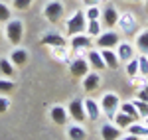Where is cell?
Segmentation results:
<instances>
[{"label":"cell","instance_id":"cell-1","mask_svg":"<svg viewBox=\"0 0 148 140\" xmlns=\"http://www.w3.org/2000/svg\"><path fill=\"white\" fill-rule=\"evenodd\" d=\"M85 30H87V16H85V12H73L71 14V18H67V24H65V32L67 36H77V34H85Z\"/></svg>","mask_w":148,"mask_h":140},{"label":"cell","instance_id":"cell-2","mask_svg":"<svg viewBox=\"0 0 148 140\" xmlns=\"http://www.w3.org/2000/svg\"><path fill=\"white\" fill-rule=\"evenodd\" d=\"M99 105H101V113L113 122L114 115H116V111L121 107V97L116 93H105L101 97V101H99Z\"/></svg>","mask_w":148,"mask_h":140},{"label":"cell","instance_id":"cell-3","mask_svg":"<svg viewBox=\"0 0 148 140\" xmlns=\"http://www.w3.org/2000/svg\"><path fill=\"white\" fill-rule=\"evenodd\" d=\"M6 40L10 42L14 47H18L24 40V24L22 20H8L6 22V30H4Z\"/></svg>","mask_w":148,"mask_h":140},{"label":"cell","instance_id":"cell-4","mask_svg":"<svg viewBox=\"0 0 148 140\" xmlns=\"http://www.w3.org/2000/svg\"><path fill=\"white\" fill-rule=\"evenodd\" d=\"M63 14H65V6H63L61 0H49L46 6H44V18L51 24L61 22Z\"/></svg>","mask_w":148,"mask_h":140},{"label":"cell","instance_id":"cell-5","mask_svg":"<svg viewBox=\"0 0 148 140\" xmlns=\"http://www.w3.org/2000/svg\"><path fill=\"white\" fill-rule=\"evenodd\" d=\"M95 44L97 47H101V49H114V47L121 44V34H116L114 30H109V32H105V34H99L95 38Z\"/></svg>","mask_w":148,"mask_h":140},{"label":"cell","instance_id":"cell-6","mask_svg":"<svg viewBox=\"0 0 148 140\" xmlns=\"http://www.w3.org/2000/svg\"><path fill=\"white\" fill-rule=\"evenodd\" d=\"M116 26H119V30H121L123 34H134L138 30V20H136V16H134L132 12H125V14L119 16Z\"/></svg>","mask_w":148,"mask_h":140},{"label":"cell","instance_id":"cell-7","mask_svg":"<svg viewBox=\"0 0 148 140\" xmlns=\"http://www.w3.org/2000/svg\"><path fill=\"white\" fill-rule=\"evenodd\" d=\"M89 71H91V67L85 57H75L73 61H69V73L73 79H83Z\"/></svg>","mask_w":148,"mask_h":140},{"label":"cell","instance_id":"cell-8","mask_svg":"<svg viewBox=\"0 0 148 140\" xmlns=\"http://www.w3.org/2000/svg\"><path fill=\"white\" fill-rule=\"evenodd\" d=\"M67 113H69V117L73 118L75 122H79V124L87 120L85 105H83V101H81V99H73V101L69 103V107H67Z\"/></svg>","mask_w":148,"mask_h":140},{"label":"cell","instance_id":"cell-9","mask_svg":"<svg viewBox=\"0 0 148 140\" xmlns=\"http://www.w3.org/2000/svg\"><path fill=\"white\" fill-rule=\"evenodd\" d=\"M40 44L42 46H47V47H61V46L67 44V40H65V36H61L59 32H47V34L42 36Z\"/></svg>","mask_w":148,"mask_h":140},{"label":"cell","instance_id":"cell-10","mask_svg":"<svg viewBox=\"0 0 148 140\" xmlns=\"http://www.w3.org/2000/svg\"><path fill=\"white\" fill-rule=\"evenodd\" d=\"M93 44V38L87 34H77V36H71V42H69V46L73 51H83V49H89Z\"/></svg>","mask_w":148,"mask_h":140},{"label":"cell","instance_id":"cell-11","mask_svg":"<svg viewBox=\"0 0 148 140\" xmlns=\"http://www.w3.org/2000/svg\"><path fill=\"white\" fill-rule=\"evenodd\" d=\"M119 10L114 8V6H107L105 10L101 12V24L103 26H107L109 30H113L114 26H116V22H119Z\"/></svg>","mask_w":148,"mask_h":140},{"label":"cell","instance_id":"cell-12","mask_svg":"<svg viewBox=\"0 0 148 140\" xmlns=\"http://www.w3.org/2000/svg\"><path fill=\"white\" fill-rule=\"evenodd\" d=\"M99 85H101V75H99V71H89V73L83 77V91H85V93L97 91Z\"/></svg>","mask_w":148,"mask_h":140},{"label":"cell","instance_id":"cell-13","mask_svg":"<svg viewBox=\"0 0 148 140\" xmlns=\"http://www.w3.org/2000/svg\"><path fill=\"white\" fill-rule=\"evenodd\" d=\"M87 63H89V67H91L93 71H103L107 69V65H105V61H103V55L99 49H89L87 51Z\"/></svg>","mask_w":148,"mask_h":140},{"label":"cell","instance_id":"cell-14","mask_svg":"<svg viewBox=\"0 0 148 140\" xmlns=\"http://www.w3.org/2000/svg\"><path fill=\"white\" fill-rule=\"evenodd\" d=\"M49 117H51V120H53V124L63 126V124H67L69 113H67V109H63L61 105H53L51 109H49Z\"/></svg>","mask_w":148,"mask_h":140},{"label":"cell","instance_id":"cell-15","mask_svg":"<svg viewBox=\"0 0 148 140\" xmlns=\"http://www.w3.org/2000/svg\"><path fill=\"white\" fill-rule=\"evenodd\" d=\"M123 128H119L114 122H107L101 126V138L103 140H121Z\"/></svg>","mask_w":148,"mask_h":140},{"label":"cell","instance_id":"cell-16","mask_svg":"<svg viewBox=\"0 0 148 140\" xmlns=\"http://www.w3.org/2000/svg\"><path fill=\"white\" fill-rule=\"evenodd\" d=\"M116 55H119V59H121V63H126L128 59L134 57V51H136V47L132 46V44H128V42H121L119 46H116Z\"/></svg>","mask_w":148,"mask_h":140},{"label":"cell","instance_id":"cell-17","mask_svg":"<svg viewBox=\"0 0 148 140\" xmlns=\"http://www.w3.org/2000/svg\"><path fill=\"white\" fill-rule=\"evenodd\" d=\"M83 105H85V113H87V118H89V120L95 122V120H99V118H101V115H103V113H101V105H99L95 99H91V97H89V99H85V101H83Z\"/></svg>","mask_w":148,"mask_h":140},{"label":"cell","instance_id":"cell-18","mask_svg":"<svg viewBox=\"0 0 148 140\" xmlns=\"http://www.w3.org/2000/svg\"><path fill=\"white\" fill-rule=\"evenodd\" d=\"M101 55H103V61H105L107 69H119L121 59H119L114 49H101Z\"/></svg>","mask_w":148,"mask_h":140},{"label":"cell","instance_id":"cell-19","mask_svg":"<svg viewBox=\"0 0 148 140\" xmlns=\"http://www.w3.org/2000/svg\"><path fill=\"white\" fill-rule=\"evenodd\" d=\"M134 47H136L138 53H146L148 55V28L140 30L136 34V40H134Z\"/></svg>","mask_w":148,"mask_h":140},{"label":"cell","instance_id":"cell-20","mask_svg":"<svg viewBox=\"0 0 148 140\" xmlns=\"http://www.w3.org/2000/svg\"><path fill=\"white\" fill-rule=\"evenodd\" d=\"M16 65V67H22V65H26L28 63V51L26 49H22V47H16V49H12L10 57H8Z\"/></svg>","mask_w":148,"mask_h":140},{"label":"cell","instance_id":"cell-21","mask_svg":"<svg viewBox=\"0 0 148 140\" xmlns=\"http://www.w3.org/2000/svg\"><path fill=\"white\" fill-rule=\"evenodd\" d=\"M67 136H69V140H85L87 138V132H85V128L77 122V124L67 126Z\"/></svg>","mask_w":148,"mask_h":140},{"label":"cell","instance_id":"cell-22","mask_svg":"<svg viewBox=\"0 0 148 140\" xmlns=\"http://www.w3.org/2000/svg\"><path fill=\"white\" fill-rule=\"evenodd\" d=\"M14 73H16V65L12 63L10 59H8V57L0 59V75H4L6 79H12Z\"/></svg>","mask_w":148,"mask_h":140},{"label":"cell","instance_id":"cell-23","mask_svg":"<svg viewBox=\"0 0 148 140\" xmlns=\"http://www.w3.org/2000/svg\"><path fill=\"white\" fill-rule=\"evenodd\" d=\"M113 122H114V124H116V126H119V128L126 130V128H128V126H130V124H132V122H134V120H132V118L128 117V115H125L123 111H116V115H114Z\"/></svg>","mask_w":148,"mask_h":140},{"label":"cell","instance_id":"cell-24","mask_svg":"<svg viewBox=\"0 0 148 140\" xmlns=\"http://www.w3.org/2000/svg\"><path fill=\"white\" fill-rule=\"evenodd\" d=\"M119 111H123L125 115H128V117L132 118L134 122L140 118V115H138V111H136V107H134V103H132V101H125V103H121Z\"/></svg>","mask_w":148,"mask_h":140},{"label":"cell","instance_id":"cell-25","mask_svg":"<svg viewBox=\"0 0 148 140\" xmlns=\"http://www.w3.org/2000/svg\"><path fill=\"white\" fill-rule=\"evenodd\" d=\"M101 30H103L101 20H87V30H85V34H87V36L97 38V36L101 34Z\"/></svg>","mask_w":148,"mask_h":140},{"label":"cell","instance_id":"cell-26","mask_svg":"<svg viewBox=\"0 0 148 140\" xmlns=\"http://www.w3.org/2000/svg\"><path fill=\"white\" fill-rule=\"evenodd\" d=\"M126 134H134V136H140V138H144L148 134V126L146 124H138V122H132L128 128H126Z\"/></svg>","mask_w":148,"mask_h":140},{"label":"cell","instance_id":"cell-27","mask_svg":"<svg viewBox=\"0 0 148 140\" xmlns=\"http://www.w3.org/2000/svg\"><path fill=\"white\" fill-rule=\"evenodd\" d=\"M16 89V81L12 79H0V95H8Z\"/></svg>","mask_w":148,"mask_h":140},{"label":"cell","instance_id":"cell-28","mask_svg":"<svg viewBox=\"0 0 148 140\" xmlns=\"http://www.w3.org/2000/svg\"><path fill=\"white\" fill-rule=\"evenodd\" d=\"M136 59H138V73L146 77L148 75V55L146 53H140Z\"/></svg>","mask_w":148,"mask_h":140},{"label":"cell","instance_id":"cell-29","mask_svg":"<svg viewBox=\"0 0 148 140\" xmlns=\"http://www.w3.org/2000/svg\"><path fill=\"white\" fill-rule=\"evenodd\" d=\"M126 75H128V77L140 75V73H138V59L136 57H132V59L126 61Z\"/></svg>","mask_w":148,"mask_h":140},{"label":"cell","instance_id":"cell-30","mask_svg":"<svg viewBox=\"0 0 148 140\" xmlns=\"http://www.w3.org/2000/svg\"><path fill=\"white\" fill-rule=\"evenodd\" d=\"M101 8H99V4L97 6H87V10H85V16H87V20H101Z\"/></svg>","mask_w":148,"mask_h":140},{"label":"cell","instance_id":"cell-31","mask_svg":"<svg viewBox=\"0 0 148 140\" xmlns=\"http://www.w3.org/2000/svg\"><path fill=\"white\" fill-rule=\"evenodd\" d=\"M32 4H34V0H12V6H14L16 10H20V12L30 10Z\"/></svg>","mask_w":148,"mask_h":140},{"label":"cell","instance_id":"cell-32","mask_svg":"<svg viewBox=\"0 0 148 140\" xmlns=\"http://www.w3.org/2000/svg\"><path fill=\"white\" fill-rule=\"evenodd\" d=\"M132 103H134V107H136V111H138V115H140V118H146V117H148V103L140 101V99H134Z\"/></svg>","mask_w":148,"mask_h":140},{"label":"cell","instance_id":"cell-33","mask_svg":"<svg viewBox=\"0 0 148 140\" xmlns=\"http://www.w3.org/2000/svg\"><path fill=\"white\" fill-rule=\"evenodd\" d=\"M8 20H12V12L4 2H0V24H6Z\"/></svg>","mask_w":148,"mask_h":140},{"label":"cell","instance_id":"cell-34","mask_svg":"<svg viewBox=\"0 0 148 140\" xmlns=\"http://www.w3.org/2000/svg\"><path fill=\"white\" fill-rule=\"evenodd\" d=\"M51 55H53L57 61H67V51H65V46L51 47Z\"/></svg>","mask_w":148,"mask_h":140},{"label":"cell","instance_id":"cell-35","mask_svg":"<svg viewBox=\"0 0 148 140\" xmlns=\"http://www.w3.org/2000/svg\"><path fill=\"white\" fill-rule=\"evenodd\" d=\"M136 99H140V101H144V103H148V83H144V85H142V87L138 89Z\"/></svg>","mask_w":148,"mask_h":140},{"label":"cell","instance_id":"cell-36","mask_svg":"<svg viewBox=\"0 0 148 140\" xmlns=\"http://www.w3.org/2000/svg\"><path fill=\"white\" fill-rule=\"evenodd\" d=\"M130 79H132V85H134V87H138V89L144 85V75H140V77H138V75H134V77H130Z\"/></svg>","mask_w":148,"mask_h":140},{"label":"cell","instance_id":"cell-37","mask_svg":"<svg viewBox=\"0 0 148 140\" xmlns=\"http://www.w3.org/2000/svg\"><path fill=\"white\" fill-rule=\"evenodd\" d=\"M8 107H10V101H8L6 97H0V113H6Z\"/></svg>","mask_w":148,"mask_h":140},{"label":"cell","instance_id":"cell-38","mask_svg":"<svg viewBox=\"0 0 148 140\" xmlns=\"http://www.w3.org/2000/svg\"><path fill=\"white\" fill-rule=\"evenodd\" d=\"M81 2H83L85 6H97V4H99V0H81Z\"/></svg>","mask_w":148,"mask_h":140},{"label":"cell","instance_id":"cell-39","mask_svg":"<svg viewBox=\"0 0 148 140\" xmlns=\"http://www.w3.org/2000/svg\"><path fill=\"white\" fill-rule=\"evenodd\" d=\"M121 140H140V136H134V134H126V136H121Z\"/></svg>","mask_w":148,"mask_h":140},{"label":"cell","instance_id":"cell-40","mask_svg":"<svg viewBox=\"0 0 148 140\" xmlns=\"http://www.w3.org/2000/svg\"><path fill=\"white\" fill-rule=\"evenodd\" d=\"M144 124H146V126H148V117H146V118H144Z\"/></svg>","mask_w":148,"mask_h":140},{"label":"cell","instance_id":"cell-41","mask_svg":"<svg viewBox=\"0 0 148 140\" xmlns=\"http://www.w3.org/2000/svg\"><path fill=\"white\" fill-rule=\"evenodd\" d=\"M126 2H140V0H126Z\"/></svg>","mask_w":148,"mask_h":140},{"label":"cell","instance_id":"cell-42","mask_svg":"<svg viewBox=\"0 0 148 140\" xmlns=\"http://www.w3.org/2000/svg\"><path fill=\"white\" fill-rule=\"evenodd\" d=\"M144 4H146V8H148V0H144Z\"/></svg>","mask_w":148,"mask_h":140},{"label":"cell","instance_id":"cell-43","mask_svg":"<svg viewBox=\"0 0 148 140\" xmlns=\"http://www.w3.org/2000/svg\"><path fill=\"white\" fill-rule=\"evenodd\" d=\"M144 140H148V134H146V136H144Z\"/></svg>","mask_w":148,"mask_h":140},{"label":"cell","instance_id":"cell-44","mask_svg":"<svg viewBox=\"0 0 148 140\" xmlns=\"http://www.w3.org/2000/svg\"><path fill=\"white\" fill-rule=\"evenodd\" d=\"M101 2H105V0H99V4H101Z\"/></svg>","mask_w":148,"mask_h":140},{"label":"cell","instance_id":"cell-45","mask_svg":"<svg viewBox=\"0 0 148 140\" xmlns=\"http://www.w3.org/2000/svg\"><path fill=\"white\" fill-rule=\"evenodd\" d=\"M0 40H2V34H0Z\"/></svg>","mask_w":148,"mask_h":140}]
</instances>
